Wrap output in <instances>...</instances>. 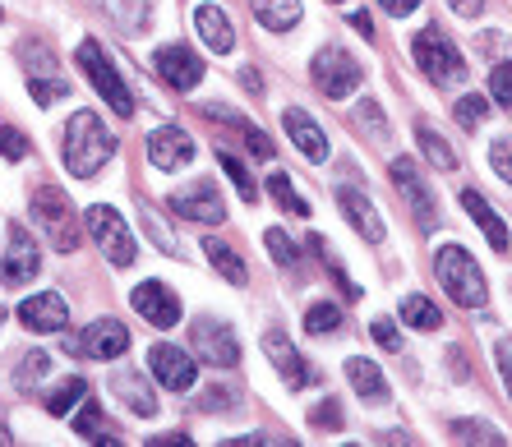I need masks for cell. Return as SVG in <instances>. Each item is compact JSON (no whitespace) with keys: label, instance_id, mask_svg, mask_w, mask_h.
<instances>
[{"label":"cell","instance_id":"1","mask_svg":"<svg viewBox=\"0 0 512 447\" xmlns=\"http://www.w3.org/2000/svg\"><path fill=\"white\" fill-rule=\"evenodd\" d=\"M111 153H116V139L107 134V125L93 111H74L65 125V166L74 171V180H97Z\"/></svg>","mask_w":512,"mask_h":447},{"label":"cell","instance_id":"2","mask_svg":"<svg viewBox=\"0 0 512 447\" xmlns=\"http://www.w3.org/2000/svg\"><path fill=\"white\" fill-rule=\"evenodd\" d=\"M434 277L443 282V291H448V300L462 309H480L485 305V272H480V263L466 254L462 245H443L439 254H434Z\"/></svg>","mask_w":512,"mask_h":447},{"label":"cell","instance_id":"3","mask_svg":"<svg viewBox=\"0 0 512 447\" xmlns=\"http://www.w3.org/2000/svg\"><path fill=\"white\" fill-rule=\"evenodd\" d=\"M411 56H416V65L425 70V79L439 83V88H453V83L466 79L462 51H457L453 42L439 33V28H420L416 42H411Z\"/></svg>","mask_w":512,"mask_h":447},{"label":"cell","instance_id":"4","mask_svg":"<svg viewBox=\"0 0 512 447\" xmlns=\"http://www.w3.org/2000/svg\"><path fill=\"white\" fill-rule=\"evenodd\" d=\"M79 70H84V79L97 88V97L116 111L120 120H130L134 116V97H130V88H125V79L116 74V65H111L107 56H102V47H97L93 37H84L79 42Z\"/></svg>","mask_w":512,"mask_h":447},{"label":"cell","instance_id":"5","mask_svg":"<svg viewBox=\"0 0 512 447\" xmlns=\"http://www.w3.org/2000/svg\"><path fill=\"white\" fill-rule=\"evenodd\" d=\"M310 79H314V88H319L323 97L342 102V97H351L360 88L365 70H360V60L351 56L346 47H323L319 56L310 60Z\"/></svg>","mask_w":512,"mask_h":447},{"label":"cell","instance_id":"6","mask_svg":"<svg viewBox=\"0 0 512 447\" xmlns=\"http://www.w3.org/2000/svg\"><path fill=\"white\" fill-rule=\"evenodd\" d=\"M33 217L42 222V231L51 236V245L60 254H74L79 249V222H74V203L65 199V189L42 185L33 194Z\"/></svg>","mask_w":512,"mask_h":447},{"label":"cell","instance_id":"7","mask_svg":"<svg viewBox=\"0 0 512 447\" xmlns=\"http://www.w3.org/2000/svg\"><path fill=\"white\" fill-rule=\"evenodd\" d=\"M88 236L97 240V249L107 254L111 268H130L134 263V240H130V231H125L116 208H107V203L88 208Z\"/></svg>","mask_w":512,"mask_h":447},{"label":"cell","instance_id":"8","mask_svg":"<svg viewBox=\"0 0 512 447\" xmlns=\"http://www.w3.org/2000/svg\"><path fill=\"white\" fill-rule=\"evenodd\" d=\"M65 351L84 360H120L130 351V328L120 318H97L93 328H84V337H65Z\"/></svg>","mask_w":512,"mask_h":447},{"label":"cell","instance_id":"9","mask_svg":"<svg viewBox=\"0 0 512 447\" xmlns=\"http://www.w3.org/2000/svg\"><path fill=\"white\" fill-rule=\"evenodd\" d=\"M190 342H194V355H199L203 365L213 369H236L240 365V342L236 332L227 323H213V318H199L190 328Z\"/></svg>","mask_w":512,"mask_h":447},{"label":"cell","instance_id":"10","mask_svg":"<svg viewBox=\"0 0 512 447\" xmlns=\"http://www.w3.org/2000/svg\"><path fill=\"white\" fill-rule=\"evenodd\" d=\"M388 176H393L397 194H402L406 203H411V217H416L420 231H434V222H439V203H434V194H429V185L420 180L416 162H406V157H397L393 166H388Z\"/></svg>","mask_w":512,"mask_h":447},{"label":"cell","instance_id":"11","mask_svg":"<svg viewBox=\"0 0 512 447\" xmlns=\"http://www.w3.org/2000/svg\"><path fill=\"white\" fill-rule=\"evenodd\" d=\"M171 212L185 217V222H199V226L227 222V203H222L213 180H194L190 189H176V194H171Z\"/></svg>","mask_w":512,"mask_h":447},{"label":"cell","instance_id":"12","mask_svg":"<svg viewBox=\"0 0 512 447\" xmlns=\"http://www.w3.org/2000/svg\"><path fill=\"white\" fill-rule=\"evenodd\" d=\"M143 365H148V374H153L167 392H190L194 378H199L194 355L180 351V346H167V342H157L153 351H148V360H143Z\"/></svg>","mask_w":512,"mask_h":447},{"label":"cell","instance_id":"13","mask_svg":"<svg viewBox=\"0 0 512 447\" xmlns=\"http://www.w3.org/2000/svg\"><path fill=\"white\" fill-rule=\"evenodd\" d=\"M153 70H157V79L167 83V88H176V93H194L199 79H203V60L194 56L185 42H171V47H162L153 56Z\"/></svg>","mask_w":512,"mask_h":447},{"label":"cell","instance_id":"14","mask_svg":"<svg viewBox=\"0 0 512 447\" xmlns=\"http://www.w3.org/2000/svg\"><path fill=\"white\" fill-rule=\"evenodd\" d=\"M42 268V254H37V240L28 236L24 226H10V249L0 254V282L5 286H28Z\"/></svg>","mask_w":512,"mask_h":447},{"label":"cell","instance_id":"15","mask_svg":"<svg viewBox=\"0 0 512 447\" xmlns=\"http://www.w3.org/2000/svg\"><path fill=\"white\" fill-rule=\"evenodd\" d=\"M134 314L148 318V328H176L180 323V300L167 282H139L130 291Z\"/></svg>","mask_w":512,"mask_h":447},{"label":"cell","instance_id":"16","mask_svg":"<svg viewBox=\"0 0 512 447\" xmlns=\"http://www.w3.org/2000/svg\"><path fill=\"white\" fill-rule=\"evenodd\" d=\"M263 351H268V360L277 365V374H282V383L286 388H310L314 383V369H310V360L296 351V346L286 342V332H263Z\"/></svg>","mask_w":512,"mask_h":447},{"label":"cell","instance_id":"17","mask_svg":"<svg viewBox=\"0 0 512 447\" xmlns=\"http://www.w3.org/2000/svg\"><path fill=\"white\" fill-rule=\"evenodd\" d=\"M19 323H24L28 332H65L70 328V305H65V295H56V291H37L19 305Z\"/></svg>","mask_w":512,"mask_h":447},{"label":"cell","instance_id":"18","mask_svg":"<svg viewBox=\"0 0 512 447\" xmlns=\"http://www.w3.org/2000/svg\"><path fill=\"white\" fill-rule=\"evenodd\" d=\"M148 162L157 171H180L185 162H194V139L176 125H162V130L148 134Z\"/></svg>","mask_w":512,"mask_h":447},{"label":"cell","instance_id":"19","mask_svg":"<svg viewBox=\"0 0 512 447\" xmlns=\"http://www.w3.org/2000/svg\"><path fill=\"white\" fill-rule=\"evenodd\" d=\"M194 28H199L203 47L217 51V56L236 51V24H231V14L222 10V5H199V10H194Z\"/></svg>","mask_w":512,"mask_h":447},{"label":"cell","instance_id":"20","mask_svg":"<svg viewBox=\"0 0 512 447\" xmlns=\"http://www.w3.org/2000/svg\"><path fill=\"white\" fill-rule=\"evenodd\" d=\"M337 208L346 212V222L356 226L370 245H383V217H379V208L360 194V189H337Z\"/></svg>","mask_w":512,"mask_h":447},{"label":"cell","instance_id":"21","mask_svg":"<svg viewBox=\"0 0 512 447\" xmlns=\"http://www.w3.org/2000/svg\"><path fill=\"white\" fill-rule=\"evenodd\" d=\"M111 392H116L134 415H157V392L148 388V374H143V369H116V374H111Z\"/></svg>","mask_w":512,"mask_h":447},{"label":"cell","instance_id":"22","mask_svg":"<svg viewBox=\"0 0 512 447\" xmlns=\"http://www.w3.org/2000/svg\"><path fill=\"white\" fill-rule=\"evenodd\" d=\"M282 130L310 162H328V139H323V130L305 116V111H282Z\"/></svg>","mask_w":512,"mask_h":447},{"label":"cell","instance_id":"23","mask_svg":"<svg viewBox=\"0 0 512 447\" xmlns=\"http://www.w3.org/2000/svg\"><path fill=\"white\" fill-rule=\"evenodd\" d=\"M346 378H351V388L365 401H374V406L388 401V378H383V369L374 365V360H365V355H351V360H346Z\"/></svg>","mask_w":512,"mask_h":447},{"label":"cell","instance_id":"24","mask_svg":"<svg viewBox=\"0 0 512 447\" xmlns=\"http://www.w3.org/2000/svg\"><path fill=\"white\" fill-rule=\"evenodd\" d=\"M462 208L471 212V222H476L480 231L489 236V245H494V249H508V226H503V217L494 212V203L480 199L476 189H462Z\"/></svg>","mask_w":512,"mask_h":447},{"label":"cell","instance_id":"25","mask_svg":"<svg viewBox=\"0 0 512 447\" xmlns=\"http://www.w3.org/2000/svg\"><path fill=\"white\" fill-rule=\"evenodd\" d=\"M250 10L268 33H286L300 24V0H250Z\"/></svg>","mask_w":512,"mask_h":447},{"label":"cell","instance_id":"26","mask_svg":"<svg viewBox=\"0 0 512 447\" xmlns=\"http://www.w3.org/2000/svg\"><path fill=\"white\" fill-rule=\"evenodd\" d=\"M203 254H208V263H213L217 272H222V277H227L231 286H245L250 282V272H245V263H240V254L231 245H222V240L217 236H208L203 240Z\"/></svg>","mask_w":512,"mask_h":447},{"label":"cell","instance_id":"27","mask_svg":"<svg viewBox=\"0 0 512 447\" xmlns=\"http://www.w3.org/2000/svg\"><path fill=\"white\" fill-rule=\"evenodd\" d=\"M416 139H420V153L429 157V166H434V171H457V153L448 148V139H443V134L429 130L425 120L416 125Z\"/></svg>","mask_w":512,"mask_h":447},{"label":"cell","instance_id":"28","mask_svg":"<svg viewBox=\"0 0 512 447\" xmlns=\"http://www.w3.org/2000/svg\"><path fill=\"white\" fill-rule=\"evenodd\" d=\"M93 5L102 14H111L125 33H139V28L148 24V5H143V0H93Z\"/></svg>","mask_w":512,"mask_h":447},{"label":"cell","instance_id":"29","mask_svg":"<svg viewBox=\"0 0 512 447\" xmlns=\"http://www.w3.org/2000/svg\"><path fill=\"white\" fill-rule=\"evenodd\" d=\"M402 318H406V328H416V332H439L443 328V314L429 305L425 295H406V300H402Z\"/></svg>","mask_w":512,"mask_h":447},{"label":"cell","instance_id":"30","mask_svg":"<svg viewBox=\"0 0 512 447\" xmlns=\"http://www.w3.org/2000/svg\"><path fill=\"white\" fill-rule=\"evenodd\" d=\"M84 397H88V383H84L79 374H70L65 383H60V388H51V392H47V401H42V406H47L51 415H70Z\"/></svg>","mask_w":512,"mask_h":447},{"label":"cell","instance_id":"31","mask_svg":"<svg viewBox=\"0 0 512 447\" xmlns=\"http://www.w3.org/2000/svg\"><path fill=\"white\" fill-rule=\"evenodd\" d=\"M74 434L79 438H93V443H111V429H107V415L97 401H79V415H74Z\"/></svg>","mask_w":512,"mask_h":447},{"label":"cell","instance_id":"32","mask_svg":"<svg viewBox=\"0 0 512 447\" xmlns=\"http://www.w3.org/2000/svg\"><path fill=\"white\" fill-rule=\"evenodd\" d=\"M139 222H143V231H148V240H153L162 254H171V259H176V254H180V249H176V236H171L167 222H162V217L148 208V199H139Z\"/></svg>","mask_w":512,"mask_h":447},{"label":"cell","instance_id":"33","mask_svg":"<svg viewBox=\"0 0 512 447\" xmlns=\"http://www.w3.org/2000/svg\"><path fill=\"white\" fill-rule=\"evenodd\" d=\"M342 328V309L333 305V300H319V305L305 309V332H314V337H328V332Z\"/></svg>","mask_w":512,"mask_h":447},{"label":"cell","instance_id":"34","mask_svg":"<svg viewBox=\"0 0 512 447\" xmlns=\"http://www.w3.org/2000/svg\"><path fill=\"white\" fill-rule=\"evenodd\" d=\"M268 189H273V199H277V208H282V212H291V217H310V203L291 189V176L273 171V176H268Z\"/></svg>","mask_w":512,"mask_h":447},{"label":"cell","instance_id":"35","mask_svg":"<svg viewBox=\"0 0 512 447\" xmlns=\"http://www.w3.org/2000/svg\"><path fill=\"white\" fill-rule=\"evenodd\" d=\"M47 369H51V355H42V351L24 355V360H19V374H14V388H19V392H33L37 383L47 378Z\"/></svg>","mask_w":512,"mask_h":447},{"label":"cell","instance_id":"36","mask_svg":"<svg viewBox=\"0 0 512 447\" xmlns=\"http://www.w3.org/2000/svg\"><path fill=\"white\" fill-rule=\"evenodd\" d=\"M28 93H33L37 106H51V102H60V97H70V83L47 79V74H28Z\"/></svg>","mask_w":512,"mask_h":447},{"label":"cell","instance_id":"37","mask_svg":"<svg viewBox=\"0 0 512 447\" xmlns=\"http://www.w3.org/2000/svg\"><path fill=\"white\" fill-rule=\"evenodd\" d=\"M453 116H457V125H462V130H480V125H485V116H489V102L485 97H462V102L453 106Z\"/></svg>","mask_w":512,"mask_h":447},{"label":"cell","instance_id":"38","mask_svg":"<svg viewBox=\"0 0 512 447\" xmlns=\"http://www.w3.org/2000/svg\"><path fill=\"white\" fill-rule=\"evenodd\" d=\"M217 162H222V171H227L231 180H236L240 199H245V203H254V199H259V189H254L250 171H245V166H240V157H231V153H222V148H217Z\"/></svg>","mask_w":512,"mask_h":447},{"label":"cell","instance_id":"39","mask_svg":"<svg viewBox=\"0 0 512 447\" xmlns=\"http://www.w3.org/2000/svg\"><path fill=\"white\" fill-rule=\"evenodd\" d=\"M453 434H462V443H489V447L503 443V434L494 429V424H476V420H457Z\"/></svg>","mask_w":512,"mask_h":447},{"label":"cell","instance_id":"40","mask_svg":"<svg viewBox=\"0 0 512 447\" xmlns=\"http://www.w3.org/2000/svg\"><path fill=\"white\" fill-rule=\"evenodd\" d=\"M356 125L360 130H374V139H388V120H383V111H379V102H370V97H365V102H356Z\"/></svg>","mask_w":512,"mask_h":447},{"label":"cell","instance_id":"41","mask_svg":"<svg viewBox=\"0 0 512 447\" xmlns=\"http://www.w3.org/2000/svg\"><path fill=\"white\" fill-rule=\"evenodd\" d=\"M489 97L503 102V106H512V60H503V65L489 70Z\"/></svg>","mask_w":512,"mask_h":447},{"label":"cell","instance_id":"42","mask_svg":"<svg viewBox=\"0 0 512 447\" xmlns=\"http://www.w3.org/2000/svg\"><path fill=\"white\" fill-rule=\"evenodd\" d=\"M0 157H10V162H24V157H28V134L14 130V125H0Z\"/></svg>","mask_w":512,"mask_h":447},{"label":"cell","instance_id":"43","mask_svg":"<svg viewBox=\"0 0 512 447\" xmlns=\"http://www.w3.org/2000/svg\"><path fill=\"white\" fill-rule=\"evenodd\" d=\"M489 166L503 185H512V139H494L489 143Z\"/></svg>","mask_w":512,"mask_h":447},{"label":"cell","instance_id":"44","mask_svg":"<svg viewBox=\"0 0 512 447\" xmlns=\"http://www.w3.org/2000/svg\"><path fill=\"white\" fill-rule=\"evenodd\" d=\"M263 245H268V254H273L277 268H291V263H296V245H291V240H286V231H277V226L263 236Z\"/></svg>","mask_w":512,"mask_h":447},{"label":"cell","instance_id":"45","mask_svg":"<svg viewBox=\"0 0 512 447\" xmlns=\"http://www.w3.org/2000/svg\"><path fill=\"white\" fill-rule=\"evenodd\" d=\"M370 332H374V342H379L383 351H397V346H402V337H397V328L388 323V318H374Z\"/></svg>","mask_w":512,"mask_h":447},{"label":"cell","instance_id":"46","mask_svg":"<svg viewBox=\"0 0 512 447\" xmlns=\"http://www.w3.org/2000/svg\"><path fill=\"white\" fill-rule=\"evenodd\" d=\"M494 360H499V378H503V388H508V397H512V337H503L499 342Z\"/></svg>","mask_w":512,"mask_h":447},{"label":"cell","instance_id":"47","mask_svg":"<svg viewBox=\"0 0 512 447\" xmlns=\"http://www.w3.org/2000/svg\"><path fill=\"white\" fill-rule=\"evenodd\" d=\"M310 420H314V424H323V429H342V411H337L333 401H328V406H314Z\"/></svg>","mask_w":512,"mask_h":447},{"label":"cell","instance_id":"48","mask_svg":"<svg viewBox=\"0 0 512 447\" xmlns=\"http://www.w3.org/2000/svg\"><path fill=\"white\" fill-rule=\"evenodd\" d=\"M383 14H393V19H406L411 10H420V0H379Z\"/></svg>","mask_w":512,"mask_h":447},{"label":"cell","instance_id":"49","mask_svg":"<svg viewBox=\"0 0 512 447\" xmlns=\"http://www.w3.org/2000/svg\"><path fill=\"white\" fill-rule=\"evenodd\" d=\"M453 5V14H462V19H476L480 10H485V0H448Z\"/></svg>","mask_w":512,"mask_h":447},{"label":"cell","instance_id":"50","mask_svg":"<svg viewBox=\"0 0 512 447\" xmlns=\"http://www.w3.org/2000/svg\"><path fill=\"white\" fill-rule=\"evenodd\" d=\"M227 401H231V397H227V392H217V388L203 392V411H217V406H227Z\"/></svg>","mask_w":512,"mask_h":447},{"label":"cell","instance_id":"51","mask_svg":"<svg viewBox=\"0 0 512 447\" xmlns=\"http://www.w3.org/2000/svg\"><path fill=\"white\" fill-rule=\"evenodd\" d=\"M351 24H356V28H360V33H365V37L374 33V19H370V14H365V10H356V14H351Z\"/></svg>","mask_w":512,"mask_h":447},{"label":"cell","instance_id":"52","mask_svg":"<svg viewBox=\"0 0 512 447\" xmlns=\"http://www.w3.org/2000/svg\"><path fill=\"white\" fill-rule=\"evenodd\" d=\"M180 443H185L180 434H162V438H153V447H180Z\"/></svg>","mask_w":512,"mask_h":447},{"label":"cell","instance_id":"53","mask_svg":"<svg viewBox=\"0 0 512 447\" xmlns=\"http://www.w3.org/2000/svg\"><path fill=\"white\" fill-rule=\"evenodd\" d=\"M5 443H14V438H10V429H5V424H0V447H5Z\"/></svg>","mask_w":512,"mask_h":447},{"label":"cell","instance_id":"54","mask_svg":"<svg viewBox=\"0 0 512 447\" xmlns=\"http://www.w3.org/2000/svg\"><path fill=\"white\" fill-rule=\"evenodd\" d=\"M0 328H5V305H0Z\"/></svg>","mask_w":512,"mask_h":447}]
</instances>
